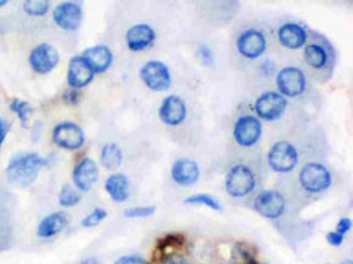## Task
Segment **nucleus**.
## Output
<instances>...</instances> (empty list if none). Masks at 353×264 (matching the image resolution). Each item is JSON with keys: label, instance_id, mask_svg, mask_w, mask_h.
<instances>
[{"label": "nucleus", "instance_id": "1", "mask_svg": "<svg viewBox=\"0 0 353 264\" xmlns=\"http://www.w3.org/2000/svg\"><path fill=\"white\" fill-rule=\"evenodd\" d=\"M47 165V160L36 152H20L10 158L7 165V176L12 183L28 188L38 178L39 171Z\"/></svg>", "mask_w": 353, "mask_h": 264}, {"label": "nucleus", "instance_id": "2", "mask_svg": "<svg viewBox=\"0 0 353 264\" xmlns=\"http://www.w3.org/2000/svg\"><path fill=\"white\" fill-rule=\"evenodd\" d=\"M225 189L231 197L241 199L249 196L255 189V173L246 164H236L225 176Z\"/></svg>", "mask_w": 353, "mask_h": 264}, {"label": "nucleus", "instance_id": "3", "mask_svg": "<svg viewBox=\"0 0 353 264\" xmlns=\"http://www.w3.org/2000/svg\"><path fill=\"white\" fill-rule=\"evenodd\" d=\"M298 182L299 186L306 192L321 195V192L328 191L332 186V173H330L328 166L319 164V162H310V164L303 165Z\"/></svg>", "mask_w": 353, "mask_h": 264}, {"label": "nucleus", "instance_id": "4", "mask_svg": "<svg viewBox=\"0 0 353 264\" xmlns=\"http://www.w3.org/2000/svg\"><path fill=\"white\" fill-rule=\"evenodd\" d=\"M299 160L298 151L288 140H277L267 153V164L275 173H290L297 168Z\"/></svg>", "mask_w": 353, "mask_h": 264}, {"label": "nucleus", "instance_id": "5", "mask_svg": "<svg viewBox=\"0 0 353 264\" xmlns=\"http://www.w3.org/2000/svg\"><path fill=\"white\" fill-rule=\"evenodd\" d=\"M140 80L148 90L157 91H166L171 88L173 83V77H171V70L165 63L161 60H148L140 67Z\"/></svg>", "mask_w": 353, "mask_h": 264}, {"label": "nucleus", "instance_id": "6", "mask_svg": "<svg viewBox=\"0 0 353 264\" xmlns=\"http://www.w3.org/2000/svg\"><path fill=\"white\" fill-rule=\"evenodd\" d=\"M286 107H288V101L279 91H264L262 95H259V98L254 103L255 118L260 122L277 121L284 116Z\"/></svg>", "mask_w": 353, "mask_h": 264}, {"label": "nucleus", "instance_id": "7", "mask_svg": "<svg viewBox=\"0 0 353 264\" xmlns=\"http://www.w3.org/2000/svg\"><path fill=\"white\" fill-rule=\"evenodd\" d=\"M277 90L285 98H297V96L303 95L306 90V77L304 72L299 67H293V65H286V67L280 69L275 77Z\"/></svg>", "mask_w": 353, "mask_h": 264}, {"label": "nucleus", "instance_id": "8", "mask_svg": "<svg viewBox=\"0 0 353 264\" xmlns=\"http://www.w3.org/2000/svg\"><path fill=\"white\" fill-rule=\"evenodd\" d=\"M253 208L260 217L267 220H279L285 214L286 201L285 196L275 189H266L255 196Z\"/></svg>", "mask_w": 353, "mask_h": 264}, {"label": "nucleus", "instance_id": "9", "mask_svg": "<svg viewBox=\"0 0 353 264\" xmlns=\"http://www.w3.org/2000/svg\"><path fill=\"white\" fill-rule=\"evenodd\" d=\"M262 138V122L254 114H242L233 126V139L240 147L249 148Z\"/></svg>", "mask_w": 353, "mask_h": 264}, {"label": "nucleus", "instance_id": "10", "mask_svg": "<svg viewBox=\"0 0 353 264\" xmlns=\"http://www.w3.org/2000/svg\"><path fill=\"white\" fill-rule=\"evenodd\" d=\"M52 140L57 147L64 148V151H80L85 145V132L78 124L72 121L59 122L54 129H52Z\"/></svg>", "mask_w": 353, "mask_h": 264}, {"label": "nucleus", "instance_id": "11", "mask_svg": "<svg viewBox=\"0 0 353 264\" xmlns=\"http://www.w3.org/2000/svg\"><path fill=\"white\" fill-rule=\"evenodd\" d=\"M30 67L36 74H49L60 63V54L51 44L43 43L34 46L28 57Z\"/></svg>", "mask_w": 353, "mask_h": 264}, {"label": "nucleus", "instance_id": "12", "mask_svg": "<svg viewBox=\"0 0 353 264\" xmlns=\"http://www.w3.org/2000/svg\"><path fill=\"white\" fill-rule=\"evenodd\" d=\"M236 50L246 59H259L267 50V39L259 30H244L236 39Z\"/></svg>", "mask_w": 353, "mask_h": 264}, {"label": "nucleus", "instance_id": "13", "mask_svg": "<svg viewBox=\"0 0 353 264\" xmlns=\"http://www.w3.org/2000/svg\"><path fill=\"white\" fill-rule=\"evenodd\" d=\"M100 179V168L98 164L91 157H83L77 162L72 171L73 186L78 191H90L91 188L98 183Z\"/></svg>", "mask_w": 353, "mask_h": 264}, {"label": "nucleus", "instance_id": "14", "mask_svg": "<svg viewBox=\"0 0 353 264\" xmlns=\"http://www.w3.org/2000/svg\"><path fill=\"white\" fill-rule=\"evenodd\" d=\"M52 19H54V23L59 28L65 30V32H77L83 20L82 6L77 2L59 3V6L54 7Z\"/></svg>", "mask_w": 353, "mask_h": 264}, {"label": "nucleus", "instance_id": "15", "mask_svg": "<svg viewBox=\"0 0 353 264\" xmlns=\"http://www.w3.org/2000/svg\"><path fill=\"white\" fill-rule=\"evenodd\" d=\"M187 116L186 101L181 98L179 95H170L161 101L160 109H158V118L163 124L174 127L183 124Z\"/></svg>", "mask_w": 353, "mask_h": 264}, {"label": "nucleus", "instance_id": "16", "mask_svg": "<svg viewBox=\"0 0 353 264\" xmlns=\"http://www.w3.org/2000/svg\"><path fill=\"white\" fill-rule=\"evenodd\" d=\"M171 178L178 186H192L201 178V166L192 158L181 157L171 165Z\"/></svg>", "mask_w": 353, "mask_h": 264}, {"label": "nucleus", "instance_id": "17", "mask_svg": "<svg viewBox=\"0 0 353 264\" xmlns=\"http://www.w3.org/2000/svg\"><path fill=\"white\" fill-rule=\"evenodd\" d=\"M157 39V32L147 23H137L130 26L126 33V44L130 51L140 52L153 46Z\"/></svg>", "mask_w": 353, "mask_h": 264}, {"label": "nucleus", "instance_id": "18", "mask_svg": "<svg viewBox=\"0 0 353 264\" xmlns=\"http://www.w3.org/2000/svg\"><path fill=\"white\" fill-rule=\"evenodd\" d=\"M95 78V72L87 64V60L82 56H73L69 60V70H67V83L73 90H80L90 85Z\"/></svg>", "mask_w": 353, "mask_h": 264}, {"label": "nucleus", "instance_id": "19", "mask_svg": "<svg viewBox=\"0 0 353 264\" xmlns=\"http://www.w3.org/2000/svg\"><path fill=\"white\" fill-rule=\"evenodd\" d=\"M70 222V217L67 212L64 210H59V212H52L46 217L41 219V222L38 223L36 228V235L39 239H54V236L59 235L60 232H64L67 228Z\"/></svg>", "mask_w": 353, "mask_h": 264}, {"label": "nucleus", "instance_id": "20", "mask_svg": "<svg viewBox=\"0 0 353 264\" xmlns=\"http://www.w3.org/2000/svg\"><path fill=\"white\" fill-rule=\"evenodd\" d=\"M83 59L87 60V64L90 65V69L93 70L95 74H103L111 67L113 64V51L109 50L104 44H98V46L88 47V50L83 51L82 54Z\"/></svg>", "mask_w": 353, "mask_h": 264}, {"label": "nucleus", "instance_id": "21", "mask_svg": "<svg viewBox=\"0 0 353 264\" xmlns=\"http://www.w3.org/2000/svg\"><path fill=\"white\" fill-rule=\"evenodd\" d=\"M279 41L282 46H285L286 50H299V47L306 46L308 41V32L298 23H284L279 28Z\"/></svg>", "mask_w": 353, "mask_h": 264}, {"label": "nucleus", "instance_id": "22", "mask_svg": "<svg viewBox=\"0 0 353 264\" xmlns=\"http://www.w3.org/2000/svg\"><path fill=\"white\" fill-rule=\"evenodd\" d=\"M104 191L111 197L114 202L121 204L129 199L130 195V184L129 178L124 173H113L106 178L104 182Z\"/></svg>", "mask_w": 353, "mask_h": 264}, {"label": "nucleus", "instance_id": "23", "mask_svg": "<svg viewBox=\"0 0 353 264\" xmlns=\"http://www.w3.org/2000/svg\"><path fill=\"white\" fill-rule=\"evenodd\" d=\"M304 60L312 69H324L329 64V51L322 44L310 43L304 46Z\"/></svg>", "mask_w": 353, "mask_h": 264}, {"label": "nucleus", "instance_id": "24", "mask_svg": "<svg viewBox=\"0 0 353 264\" xmlns=\"http://www.w3.org/2000/svg\"><path fill=\"white\" fill-rule=\"evenodd\" d=\"M122 160H124V153H122V148L119 147L116 142H108L103 145V148H101L100 162L106 170L109 171L117 170L119 166L122 165Z\"/></svg>", "mask_w": 353, "mask_h": 264}, {"label": "nucleus", "instance_id": "25", "mask_svg": "<svg viewBox=\"0 0 353 264\" xmlns=\"http://www.w3.org/2000/svg\"><path fill=\"white\" fill-rule=\"evenodd\" d=\"M184 204L197 206V208H209L212 210H215V212H222L223 210V206L218 197L207 195V192H196V195L186 197V199H184Z\"/></svg>", "mask_w": 353, "mask_h": 264}, {"label": "nucleus", "instance_id": "26", "mask_svg": "<svg viewBox=\"0 0 353 264\" xmlns=\"http://www.w3.org/2000/svg\"><path fill=\"white\" fill-rule=\"evenodd\" d=\"M10 109L16 114L21 122V127H28V121L33 114V107L28 103V101L20 100V98H13L10 101Z\"/></svg>", "mask_w": 353, "mask_h": 264}, {"label": "nucleus", "instance_id": "27", "mask_svg": "<svg viewBox=\"0 0 353 264\" xmlns=\"http://www.w3.org/2000/svg\"><path fill=\"white\" fill-rule=\"evenodd\" d=\"M80 199H82L80 192H78V189L72 186V184H64L62 189H60L59 204L62 206V208H65V209L75 208V206L80 202Z\"/></svg>", "mask_w": 353, "mask_h": 264}, {"label": "nucleus", "instance_id": "28", "mask_svg": "<svg viewBox=\"0 0 353 264\" xmlns=\"http://www.w3.org/2000/svg\"><path fill=\"white\" fill-rule=\"evenodd\" d=\"M51 3L46 0H26L23 2V10L25 13L32 16H44L49 12Z\"/></svg>", "mask_w": 353, "mask_h": 264}, {"label": "nucleus", "instance_id": "29", "mask_svg": "<svg viewBox=\"0 0 353 264\" xmlns=\"http://www.w3.org/2000/svg\"><path fill=\"white\" fill-rule=\"evenodd\" d=\"M155 206H132V208L124 209L126 219H148L155 215Z\"/></svg>", "mask_w": 353, "mask_h": 264}, {"label": "nucleus", "instance_id": "30", "mask_svg": "<svg viewBox=\"0 0 353 264\" xmlns=\"http://www.w3.org/2000/svg\"><path fill=\"white\" fill-rule=\"evenodd\" d=\"M106 217H108V212H106V209H101V208L93 209L90 214L85 215V219L82 220V227L93 228L96 226H100V223L103 222Z\"/></svg>", "mask_w": 353, "mask_h": 264}, {"label": "nucleus", "instance_id": "31", "mask_svg": "<svg viewBox=\"0 0 353 264\" xmlns=\"http://www.w3.org/2000/svg\"><path fill=\"white\" fill-rule=\"evenodd\" d=\"M196 59L198 60V64L209 67V65L214 64V51L207 44H198L196 50Z\"/></svg>", "mask_w": 353, "mask_h": 264}, {"label": "nucleus", "instance_id": "32", "mask_svg": "<svg viewBox=\"0 0 353 264\" xmlns=\"http://www.w3.org/2000/svg\"><path fill=\"white\" fill-rule=\"evenodd\" d=\"M158 264H191V263H189L186 254H183L181 252H168V253H163V256L160 258Z\"/></svg>", "mask_w": 353, "mask_h": 264}, {"label": "nucleus", "instance_id": "33", "mask_svg": "<svg viewBox=\"0 0 353 264\" xmlns=\"http://www.w3.org/2000/svg\"><path fill=\"white\" fill-rule=\"evenodd\" d=\"M113 264H150V261L140 256V254H124V256L117 258Z\"/></svg>", "mask_w": 353, "mask_h": 264}, {"label": "nucleus", "instance_id": "34", "mask_svg": "<svg viewBox=\"0 0 353 264\" xmlns=\"http://www.w3.org/2000/svg\"><path fill=\"white\" fill-rule=\"evenodd\" d=\"M352 227H353L352 219L350 217H342V219H339L337 226H335V232L341 233V235L345 236L347 233L352 230Z\"/></svg>", "mask_w": 353, "mask_h": 264}, {"label": "nucleus", "instance_id": "35", "mask_svg": "<svg viewBox=\"0 0 353 264\" xmlns=\"http://www.w3.org/2000/svg\"><path fill=\"white\" fill-rule=\"evenodd\" d=\"M326 241H328L330 246H342L343 241H345V236L332 230V232L326 233Z\"/></svg>", "mask_w": 353, "mask_h": 264}, {"label": "nucleus", "instance_id": "36", "mask_svg": "<svg viewBox=\"0 0 353 264\" xmlns=\"http://www.w3.org/2000/svg\"><path fill=\"white\" fill-rule=\"evenodd\" d=\"M8 131H10V122H8L5 118L0 116V148H2L3 142H5Z\"/></svg>", "mask_w": 353, "mask_h": 264}, {"label": "nucleus", "instance_id": "37", "mask_svg": "<svg viewBox=\"0 0 353 264\" xmlns=\"http://www.w3.org/2000/svg\"><path fill=\"white\" fill-rule=\"evenodd\" d=\"M64 101L67 104H77L78 101H80V94H78V90H73V88H70L64 94Z\"/></svg>", "mask_w": 353, "mask_h": 264}, {"label": "nucleus", "instance_id": "38", "mask_svg": "<svg viewBox=\"0 0 353 264\" xmlns=\"http://www.w3.org/2000/svg\"><path fill=\"white\" fill-rule=\"evenodd\" d=\"M80 264H101V261L96 256H87L82 259Z\"/></svg>", "mask_w": 353, "mask_h": 264}, {"label": "nucleus", "instance_id": "39", "mask_svg": "<svg viewBox=\"0 0 353 264\" xmlns=\"http://www.w3.org/2000/svg\"><path fill=\"white\" fill-rule=\"evenodd\" d=\"M7 6V0H0V7H5Z\"/></svg>", "mask_w": 353, "mask_h": 264}, {"label": "nucleus", "instance_id": "40", "mask_svg": "<svg viewBox=\"0 0 353 264\" xmlns=\"http://www.w3.org/2000/svg\"><path fill=\"white\" fill-rule=\"evenodd\" d=\"M341 264H353V263H352V259H347V261H342Z\"/></svg>", "mask_w": 353, "mask_h": 264}, {"label": "nucleus", "instance_id": "41", "mask_svg": "<svg viewBox=\"0 0 353 264\" xmlns=\"http://www.w3.org/2000/svg\"><path fill=\"white\" fill-rule=\"evenodd\" d=\"M0 34H2V26H0Z\"/></svg>", "mask_w": 353, "mask_h": 264}, {"label": "nucleus", "instance_id": "42", "mask_svg": "<svg viewBox=\"0 0 353 264\" xmlns=\"http://www.w3.org/2000/svg\"><path fill=\"white\" fill-rule=\"evenodd\" d=\"M222 264H231V263H222Z\"/></svg>", "mask_w": 353, "mask_h": 264}]
</instances>
